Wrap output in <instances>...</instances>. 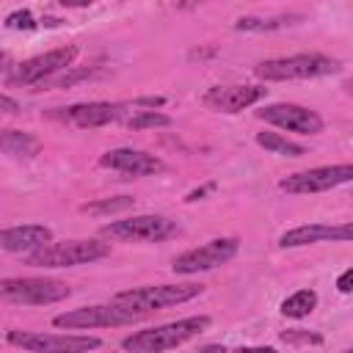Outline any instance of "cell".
<instances>
[{
    "instance_id": "obj_1",
    "label": "cell",
    "mask_w": 353,
    "mask_h": 353,
    "mask_svg": "<svg viewBox=\"0 0 353 353\" xmlns=\"http://www.w3.org/2000/svg\"><path fill=\"white\" fill-rule=\"evenodd\" d=\"M207 325H210V317H207V314L185 317V320H176V323H165V325H154V328L138 331V334L121 339V347H124V350H132V353H160V350H171V347H176V345L188 342L190 336L201 334Z\"/></svg>"
},
{
    "instance_id": "obj_2",
    "label": "cell",
    "mask_w": 353,
    "mask_h": 353,
    "mask_svg": "<svg viewBox=\"0 0 353 353\" xmlns=\"http://www.w3.org/2000/svg\"><path fill=\"white\" fill-rule=\"evenodd\" d=\"M110 254L108 243L99 240H63V243H47L30 254H25V262L33 268H74L85 262L105 259Z\"/></svg>"
},
{
    "instance_id": "obj_3",
    "label": "cell",
    "mask_w": 353,
    "mask_h": 353,
    "mask_svg": "<svg viewBox=\"0 0 353 353\" xmlns=\"http://www.w3.org/2000/svg\"><path fill=\"white\" fill-rule=\"evenodd\" d=\"M254 72L262 80H306V77H325L339 72V61L320 52H301V55L262 61Z\"/></svg>"
},
{
    "instance_id": "obj_4",
    "label": "cell",
    "mask_w": 353,
    "mask_h": 353,
    "mask_svg": "<svg viewBox=\"0 0 353 353\" xmlns=\"http://www.w3.org/2000/svg\"><path fill=\"white\" fill-rule=\"evenodd\" d=\"M141 317H143V312L110 301V303L80 306V309H69L63 314H55L52 317V325L55 328H110V325L138 323Z\"/></svg>"
},
{
    "instance_id": "obj_5",
    "label": "cell",
    "mask_w": 353,
    "mask_h": 353,
    "mask_svg": "<svg viewBox=\"0 0 353 353\" xmlns=\"http://www.w3.org/2000/svg\"><path fill=\"white\" fill-rule=\"evenodd\" d=\"M201 290H204L201 284H152V287L124 290V292L113 295V301L149 314V312H157V309H165V306L185 303V301L201 295Z\"/></svg>"
},
{
    "instance_id": "obj_6",
    "label": "cell",
    "mask_w": 353,
    "mask_h": 353,
    "mask_svg": "<svg viewBox=\"0 0 353 353\" xmlns=\"http://www.w3.org/2000/svg\"><path fill=\"white\" fill-rule=\"evenodd\" d=\"M72 295V287L58 279H0V298L11 303H30V306H44V303H58Z\"/></svg>"
},
{
    "instance_id": "obj_7",
    "label": "cell",
    "mask_w": 353,
    "mask_h": 353,
    "mask_svg": "<svg viewBox=\"0 0 353 353\" xmlns=\"http://www.w3.org/2000/svg\"><path fill=\"white\" fill-rule=\"evenodd\" d=\"M105 237L113 240H132V243H157L176 234V223L163 215H135L124 221H113L102 226Z\"/></svg>"
},
{
    "instance_id": "obj_8",
    "label": "cell",
    "mask_w": 353,
    "mask_h": 353,
    "mask_svg": "<svg viewBox=\"0 0 353 353\" xmlns=\"http://www.w3.org/2000/svg\"><path fill=\"white\" fill-rule=\"evenodd\" d=\"M240 243L234 237H218V240H210L199 248H190L185 254H179L174 259V273L179 276H193V273H201V270H215L218 265L229 262L234 254H237Z\"/></svg>"
},
{
    "instance_id": "obj_9",
    "label": "cell",
    "mask_w": 353,
    "mask_h": 353,
    "mask_svg": "<svg viewBox=\"0 0 353 353\" xmlns=\"http://www.w3.org/2000/svg\"><path fill=\"white\" fill-rule=\"evenodd\" d=\"M8 342L19 345L33 353H80V350H94L102 345L97 336H72V334H28V331H8Z\"/></svg>"
},
{
    "instance_id": "obj_10",
    "label": "cell",
    "mask_w": 353,
    "mask_h": 353,
    "mask_svg": "<svg viewBox=\"0 0 353 353\" xmlns=\"http://www.w3.org/2000/svg\"><path fill=\"white\" fill-rule=\"evenodd\" d=\"M350 179H353V165L342 163V165H323V168L298 171V174L281 179L279 188L287 193H320V190H331L336 185H345Z\"/></svg>"
},
{
    "instance_id": "obj_11",
    "label": "cell",
    "mask_w": 353,
    "mask_h": 353,
    "mask_svg": "<svg viewBox=\"0 0 353 353\" xmlns=\"http://www.w3.org/2000/svg\"><path fill=\"white\" fill-rule=\"evenodd\" d=\"M74 58H77V47H74V44L50 50V52H44V55H36V58L19 63L17 72L11 74V83H25V85L41 83V80H47V77L63 72L66 66H72Z\"/></svg>"
},
{
    "instance_id": "obj_12",
    "label": "cell",
    "mask_w": 353,
    "mask_h": 353,
    "mask_svg": "<svg viewBox=\"0 0 353 353\" xmlns=\"http://www.w3.org/2000/svg\"><path fill=\"white\" fill-rule=\"evenodd\" d=\"M256 119H262L268 124H276V127H284L290 132H301V135L323 132V119L314 110L303 108V105H290V102L268 105V108L256 110Z\"/></svg>"
},
{
    "instance_id": "obj_13",
    "label": "cell",
    "mask_w": 353,
    "mask_h": 353,
    "mask_svg": "<svg viewBox=\"0 0 353 353\" xmlns=\"http://www.w3.org/2000/svg\"><path fill=\"white\" fill-rule=\"evenodd\" d=\"M265 94H268V88H262V85H218V88H210L201 97V102L207 108H215L223 113H237V110L259 102Z\"/></svg>"
},
{
    "instance_id": "obj_14",
    "label": "cell",
    "mask_w": 353,
    "mask_h": 353,
    "mask_svg": "<svg viewBox=\"0 0 353 353\" xmlns=\"http://www.w3.org/2000/svg\"><path fill=\"white\" fill-rule=\"evenodd\" d=\"M99 165L121 171L127 176H146V174L163 171V160H157L154 154H146L141 149H113V152H105L99 157Z\"/></svg>"
},
{
    "instance_id": "obj_15",
    "label": "cell",
    "mask_w": 353,
    "mask_h": 353,
    "mask_svg": "<svg viewBox=\"0 0 353 353\" xmlns=\"http://www.w3.org/2000/svg\"><path fill=\"white\" fill-rule=\"evenodd\" d=\"M350 223H339V226H328V223H303L295 229H287L279 237L281 248H298V245H312V243H323V240H350Z\"/></svg>"
},
{
    "instance_id": "obj_16",
    "label": "cell",
    "mask_w": 353,
    "mask_h": 353,
    "mask_svg": "<svg viewBox=\"0 0 353 353\" xmlns=\"http://www.w3.org/2000/svg\"><path fill=\"white\" fill-rule=\"evenodd\" d=\"M52 240V229L41 223H25V226H11L0 229V248L11 254H30Z\"/></svg>"
},
{
    "instance_id": "obj_17",
    "label": "cell",
    "mask_w": 353,
    "mask_h": 353,
    "mask_svg": "<svg viewBox=\"0 0 353 353\" xmlns=\"http://www.w3.org/2000/svg\"><path fill=\"white\" fill-rule=\"evenodd\" d=\"M63 121L77 124V127H102L110 124L121 116V105L113 102H80L72 108H63V113H58Z\"/></svg>"
},
{
    "instance_id": "obj_18",
    "label": "cell",
    "mask_w": 353,
    "mask_h": 353,
    "mask_svg": "<svg viewBox=\"0 0 353 353\" xmlns=\"http://www.w3.org/2000/svg\"><path fill=\"white\" fill-rule=\"evenodd\" d=\"M0 149L8 152V154H14V157H33V154L41 149V143H39L33 135H28V132L8 130V132L0 138Z\"/></svg>"
},
{
    "instance_id": "obj_19",
    "label": "cell",
    "mask_w": 353,
    "mask_h": 353,
    "mask_svg": "<svg viewBox=\"0 0 353 353\" xmlns=\"http://www.w3.org/2000/svg\"><path fill=\"white\" fill-rule=\"evenodd\" d=\"M314 306H317V292L314 290H298L281 301V314L298 320V317H306L309 312H314Z\"/></svg>"
},
{
    "instance_id": "obj_20",
    "label": "cell",
    "mask_w": 353,
    "mask_h": 353,
    "mask_svg": "<svg viewBox=\"0 0 353 353\" xmlns=\"http://www.w3.org/2000/svg\"><path fill=\"white\" fill-rule=\"evenodd\" d=\"M256 143L262 149H268L273 154H284V157H301L303 154V146H298V143H292V141H287V138H281L276 132H259Z\"/></svg>"
},
{
    "instance_id": "obj_21",
    "label": "cell",
    "mask_w": 353,
    "mask_h": 353,
    "mask_svg": "<svg viewBox=\"0 0 353 353\" xmlns=\"http://www.w3.org/2000/svg\"><path fill=\"white\" fill-rule=\"evenodd\" d=\"M295 19H301V17H268V19H262V17H240L237 22H234V28L237 30H276V28H287V25H292Z\"/></svg>"
},
{
    "instance_id": "obj_22",
    "label": "cell",
    "mask_w": 353,
    "mask_h": 353,
    "mask_svg": "<svg viewBox=\"0 0 353 353\" xmlns=\"http://www.w3.org/2000/svg\"><path fill=\"white\" fill-rule=\"evenodd\" d=\"M132 204H135V199H130V196H116V199L88 201V204H83L80 210L88 212V215H105V212H121V210H130Z\"/></svg>"
},
{
    "instance_id": "obj_23",
    "label": "cell",
    "mask_w": 353,
    "mask_h": 353,
    "mask_svg": "<svg viewBox=\"0 0 353 353\" xmlns=\"http://www.w3.org/2000/svg\"><path fill=\"white\" fill-rule=\"evenodd\" d=\"M171 124V119L165 116V113H157V110H141V113H135L130 121H127V127L130 130H146V127H168Z\"/></svg>"
},
{
    "instance_id": "obj_24",
    "label": "cell",
    "mask_w": 353,
    "mask_h": 353,
    "mask_svg": "<svg viewBox=\"0 0 353 353\" xmlns=\"http://www.w3.org/2000/svg\"><path fill=\"white\" fill-rule=\"evenodd\" d=\"M91 74H94V69H74V66H66V74H58V77L52 80V85H58V88L74 85V83H80V80H88Z\"/></svg>"
},
{
    "instance_id": "obj_25",
    "label": "cell",
    "mask_w": 353,
    "mask_h": 353,
    "mask_svg": "<svg viewBox=\"0 0 353 353\" xmlns=\"http://www.w3.org/2000/svg\"><path fill=\"white\" fill-rule=\"evenodd\" d=\"M6 28L8 30H33L36 28V19L30 11H14L6 17Z\"/></svg>"
},
{
    "instance_id": "obj_26",
    "label": "cell",
    "mask_w": 353,
    "mask_h": 353,
    "mask_svg": "<svg viewBox=\"0 0 353 353\" xmlns=\"http://www.w3.org/2000/svg\"><path fill=\"white\" fill-rule=\"evenodd\" d=\"M281 339L284 342H290V345H320L323 342V336H317V334H306V331H301V328H295V331H284L281 334Z\"/></svg>"
},
{
    "instance_id": "obj_27",
    "label": "cell",
    "mask_w": 353,
    "mask_h": 353,
    "mask_svg": "<svg viewBox=\"0 0 353 353\" xmlns=\"http://www.w3.org/2000/svg\"><path fill=\"white\" fill-rule=\"evenodd\" d=\"M212 190H215V182H207V185H201V188L190 190L185 201H199V199H204V196H207V193H212Z\"/></svg>"
},
{
    "instance_id": "obj_28",
    "label": "cell",
    "mask_w": 353,
    "mask_h": 353,
    "mask_svg": "<svg viewBox=\"0 0 353 353\" xmlns=\"http://www.w3.org/2000/svg\"><path fill=\"white\" fill-rule=\"evenodd\" d=\"M0 113H19V102L14 97L0 94Z\"/></svg>"
},
{
    "instance_id": "obj_29",
    "label": "cell",
    "mask_w": 353,
    "mask_h": 353,
    "mask_svg": "<svg viewBox=\"0 0 353 353\" xmlns=\"http://www.w3.org/2000/svg\"><path fill=\"white\" fill-rule=\"evenodd\" d=\"M350 281H353V270H345V273L336 279V290L347 295V292H350Z\"/></svg>"
},
{
    "instance_id": "obj_30",
    "label": "cell",
    "mask_w": 353,
    "mask_h": 353,
    "mask_svg": "<svg viewBox=\"0 0 353 353\" xmlns=\"http://www.w3.org/2000/svg\"><path fill=\"white\" fill-rule=\"evenodd\" d=\"M165 99L163 97H143V99H138L135 105H146V108H160Z\"/></svg>"
},
{
    "instance_id": "obj_31",
    "label": "cell",
    "mask_w": 353,
    "mask_h": 353,
    "mask_svg": "<svg viewBox=\"0 0 353 353\" xmlns=\"http://www.w3.org/2000/svg\"><path fill=\"white\" fill-rule=\"evenodd\" d=\"M61 6H66V8H80V6H91L94 0H58Z\"/></svg>"
},
{
    "instance_id": "obj_32",
    "label": "cell",
    "mask_w": 353,
    "mask_h": 353,
    "mask_svg": "<svg viewBox=\"0 0 353 353\" xmlns=\"http://www.w3.org/2000/svg\"><path fill=\"white\" fill-rule=\"evenodd\" d=\"M199 3H204V0H179L176 6H179V8H196Z\"/></svg>"
},
{
    "instance_id": "obj_33",
    "label": "cell",
    "mask_w": 353,
    "mask_h": 353,
    "mask_svg": "<svg viewBox=\"0 0 353 353\" xmlns=\"http://www.w3.org/2000/svg\"><path fill=\"white\" fill-rule=\"evenodd\" d=\"M6 63H8V52L0 50V69H6Z\"/></svg>"
}]
</instances>
